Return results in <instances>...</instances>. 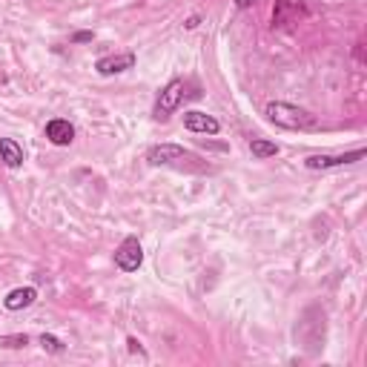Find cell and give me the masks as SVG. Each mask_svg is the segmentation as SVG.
<instances>
[{
    "label": "cell",
    "instance_id": "obj_6",
    "mask_svg": "<svg viewBox=\"0 0 367 367\" xmlns=\"http://www.w3.org/2000/svg\"><path fill=\"white\" fill-rule=\"evenodd\" d=\"M184 126H187L190 132H201V135H216L221 126H218V121L213 118V115H207V112H184Z\"/></svg>",
    "mask_w": 367,
    "mask_h": 367
},
{
    "label": "cell",
    "instance_id": "obj_9",
    "mask_svg": "<svg viewBox=\"0 0 367 367\" xmlns=\"http://www.w3.org/2000/svg\"><path fill=\"white\" fill-rule=\"evenodd\" d=\"M301 15H304V6L298 4V0H278L276 9H273V24L287 26V24L298 21Z\"/></svg>",
    "mask_w": 367,
    "mask_h": 367
},
{
    "label": "cell",
    "instance_id": "obj_16",
    "mask_svg": "<svg viewBox=\"0 0 367 367\" xmlns=\"http://www.w3.org/2000/svg\"><path fill=\"white\" fill-rule=\"evenodd\" d=\"M253 4H256V0H236V6H238V9H250Z\"/></svg>",
    "mask_w": 367,
    "mask_h": 367
},
{
    "label": "cell",
    "instance_id": "obj_2",
    "mask_svg": "<svg viewBox=\"0 0 367 367\" xmlns=\"http://www.w3.org/2000/svg\"><path fill=\"white\" fill-rule=\"evenodd\" d=\"M184 95H187V84H184V81H169V84L164 86V92H161L158 104H155V118L166 121V118L181 106Z\"/></svg>",
    "mask_w": 367,
    "mask_h": 367
},
{
    "label": "cell",
    "instance_id": "obj_7",
    "mask_svg": "<svg viewBox=\"0 0 367 367\" xmlns=\"http://www.w3.org/2000/svg\"><path fill=\"white\" fill-rule=\"evenodd\" d=\"M135 66V55L132 52H124V55H109V58H101L95 64V69L101 75H118V72H126Z\"/></svg>",
    "mask_w": 367,
    "mask_h": 367
},
{
    "label": "cell",
    "instance_id": "obj_10",
    "mask_svg": "<svg viewBox=\"0 0 367 367\" xmlns=\"http://www.w3.org/2000/svg\"><path fill=\"white\" fill-rule=\"evenodd\" d=\"M35 298H38V290H35V287H18V290H12V293L4 298V307H6V310H24V307L35 304Z\"/></svg>",
    "mask_w": 367,
    "mask_h": 367
},
{
    "label": "cell",
    "instance_id": "obj_15",
    "mask_svg": "<svg viewBox=\"0 0 367 367\" xmlns=\"http://www.w3.org/2000/svg\"><path fill=\"white\" fill-rule=\"evenodd\" d=\"M84 41H92V32H78L75 35V44H84Z\"/></svg>",
    "mask_w": 367,
    "mask_h": 367
},
{
    "label": "cell",
    "instance_id": "obj_13",
    "mask_svg": "<svg viewBox=\"0 0 367 367\" xmlns=\"http://www.w3.org/2000/svg\"><path fill=\"white\" fill-rule=\"evenodd\" d=\"M29 344V336H0V347H26Z\"/></svg>",
    "mask_w": 367,
    "mask_h": 367
},
{
    "label": "cell",
    "instance_id": "obj_8",
    "mask_svg": "<svg viewBox=\"0 0 367 367\" xmlns=\"http://www.w3.org/2000/svg\"><path fill=\"white\" fill-rule=\"evenodd\" d=\"M46 138H49L55 146H69L72 138H75V126H72L69 121H64V118H55V121L46 124Z\"/></svg>",
    "mask_w": 367,
    "mask_h": 367
},
{
    "label": "cell",
    "instance_id": "obj_3",
    "mask_svg": "<svg viewBox=\"0 0 367 367\" xmlns=\"http://www.w3.org/2000/svg\"><path fill=\"white\" fill-rule=\"evenodd\" d=\"M144 261V250H141V241L138 238H126L118 250H115V264L124 270V273H135Z\"/></svg>",
    "mask_w": 367,
    "mask_h": 367
},
{
    "label": "cell",
    "instance_id": "obj_11",
    "mask_svg": "<svg viewBox=\"0 0 367 367\" xmlns=\"http://www.w3.org/2000/svg\"><path fill=\"white\" fill-rule=\"evenodd\" d=\"M0 161L6 166H21L24 164V146L15 138H0Z\"/></svg>",
    "mask_w": 367,
    "mask_h": 367
},
{
    "label": "cell",
    "instance_id": "obj_5",
    "mask_svg": "<svg viewBox=\"0 0 367 367\" xmlns=\"http://www.w3.org/2000/svg\"><path fill=\"white\" fill-rule=\"evenodd\" d=\"M187 158V152H184V146L178 144H161V146H152L146 161L155 164V166H166V164H175V161H184Z\"/></svg>",
    "mask_w": 367,
    "mask_h": 367
},
{
    "label": "cell",
    "instance_id": "obj_4",
    "mask_svg": "<svg viewBox=\"0 0 367 367\" xmlns=\"http://www.w3.org/2000/svg\"><path fill=\"white\" fill-rule=\"evenodd\" d=\"M361 158H364V149H356V152H344V155H313L304 164H307V169H333V166H344V164H353Z\"/></svg>",
    "mask_w": 367,
    "mask_h": 367
},
{
    "label": "cell",
    "instance_id": "obj_12",
    "mask_svg": "<svg viewBox=\"0 0 367 367\" xmlns=\"http://www.w3.org/2000/svg\"><path fill=\"white\" fill-rule=\"evenodd\" d=\"M250 152H253L256 158H273V155H278V146H276L273 141L256 138V141H250Z\"/></svg>",
    "mask_w": 367,
    "mask_h": 367
},
{
    "label": "cell",
    "instance_id": "obj_14",
    "mask_svg": "<svg viewBox=\"0 0 367 367\" xmlns=\"http://www.w3.org/2000/svg\"><path fill=\"white\" fill-rule=\"evenodd\" d=\"M41 344H44V350H49V353H64V341L61 338H55V336H41Z\"/></svg>",
    "mask_w": 367,
    "mask_h": 367
},
{
    "label": "cell",
    "instance_id": "obj_1",
    "mask_svg": "<svg viewBox=\"0 0 367 367\" xmlns=\"http://www.w3.org/2000/svg\"><path fill=\"white\" fill-rule=\"evenodd\" d=\"M264 112L276 126H284V129H310V126H316V115L301 109V106H296V104L273 101V104H267Z\"/></svg>",
    "mask_w": 367,
    "mask_h": 367
}]
</instances>
